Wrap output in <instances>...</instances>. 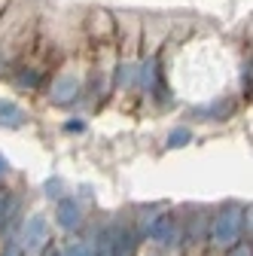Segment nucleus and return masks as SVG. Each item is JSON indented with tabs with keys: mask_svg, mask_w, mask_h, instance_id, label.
<instances>
[{
	"mask_svg": "<svg viewBox=\"0 0 253 256\" xmlns=\"http://www.w3.org/2000/svg\"><path fill=\"white\" fill-rule=\"evenodd\" d=\"M241 241L250 244V208L226 204V208L214 210L208 220V244L204 247L210 253H226Z\"/></svg>",
	"mask_w": 253,
	"mask_h": 256,
	"instance_id": "nucleus-1",
	"label": "nucleus"
},
{
	"mask_svg": "<svg viewBox=\"0 0 253 256\" xmlns=\"http://www.w3.org/2000/svg\"><path fill=\"white\" fill-rule=\"evenodd\" d=\"M134 229L140 235V241H150L152 247H159L165 253H174L180 244V216L162 208L144 210V216L134 220Z\"/></svg>",
	"mask_w": 253,
	"mask_h": 256,
	"instance_id": "nucleus-2",
	"label": "nucleus"
},
{
	"mask_svg": "<svg viewBox=\"0 0 253 256\" xmlns=\"http://www.w3.org/2000/svg\"><path fill=\"white\" fill-rule=\"evenodd\" d=\"M12 238L18 241V247H22L24 256H40V250L49 244V222H46V216L43 214L24 216Z\"/></svg>",
	"mask_w": 253,
	"mask_h": 256,
	"instance_id": "nucleus-3",
	"label": "nucleus"
},
{
	"mask_svg": "<svg viewBox=\"0 0 253 256\" xmlns=\"http://www.w3.org/2000/svg\"><path fill=\"white\" fill-rule=\"evenodd\" d=\"M208 220H210V214H204V210L180 220V244H177V250L183 256H192L196 250H202L208 244Z\"/></svg>",
	"mask_w": 253,
	"mask_h": 256,
	"instance_id": "nucleus-4",
	"label": "nucleus"
},
{
	"mask_svg": "<svg viewBox=\"0 0 253 256\" xmlns=\"http://www.w3.org/2000/svg\"><path fill=\"white\" fill-rule=\"evenodd\" d=\"M110 241H113V256H138V250L144 244L134 222H125V220L110 222Z\"/></svg>",
	"mask_w": 253,
	"mask_h": 256,
	"instance_id": "nucleus-5",
	"label": "nucleus"
},
{
	"mask_svg": "<svg viewBox=\"0 0 253 256\" xmlns=\"http://www.w3.org/2000/svg\"><path fill=\"white\" fill-rule=\"evenodd\" d=\"M82 82H80V76H74V74H61V76H55L52 82H49V101L55 104V107H70V104H76L80 98H82Z\"/></svg>",
	"mask_w": 253,
	"mask_h": 256,
	"instance_id": "nucleus-6",
	"label": "nucleus"
},
{
	"mask_svg": "<svg viewBox=\"0 0 253 256\" xmlns=\"http://www.w3.org/2000/svg\"><path fill=\"white\" fill-rule=\"evenodd\" d=\"M22 220H24V202L18 192H6L4 202H0V238H12L16 229L22 226Z\"/></svg>",
	"mask_w": 253,
	"mask_h": 256,
	"instance_id": "nucleus-7",
	"label": "nucleus"
},
{
	"mask_svg": "<svg viewBox=\"0 0 253 256\" xmlns=\"http://www.w3.org/2000/svg\"><path fill=\"white\" fill-rule=\"evenodd\" d=\"M55 222L64 232H76L80 226H82V208H80V202L76 198H58V204H55Z\"/></svg>",
	"mask_w": 253,
	"mask_h": 256,
	"instance_id": "nucleus-8",
	"label": "nucleus"
},
{
	"mask_svg": "<svg viewBox=\"0 0 253 256\" xmlns=\"http://www.w3.org/2000/svg\"><path fill=\"white\" fill-rule=\"evenodd\" d=\"M232 113H235V101H229V98H216V101L202 104V107L192 110V116L202 119V122H223V119L232 116Z\"/></svg>",
	"mask_w": 253,
	"mask_h": 256,
	"instance_id": "nucleus-9",
	"label": "nucleus"
},
{
	"mask_svg": "<svg viewBox=\"0 0 253 256\" xmlns=\"http://www.w3.org/2000/svg\"><path fill=\"white\" fill-rule=\"evenodd\" d=\"M138 86L144 88V92H156L162 86V76H159V58L156 55H150V58H144L140 64H138Z\"/></svg>",
	"mask_w": 253,
	"mask_h": 256,
	"instance_id": "nucleus-10",
	"label": "nucleus"
},
{
	"mask_svg": "<svg viewBox=\"0 0 253 256\" xmlns=\"http://www.w3.org/2000/svg\"><path fill=\"white\" fill-rule=\"evenodd\" d=\"M24 110L16 104V101H10V98H0V125L4 128H22L24 125Z\"/></svg>",
	"mask_w": 253,
	"mask_h": 256,
	"instance_id": "nucleus-11",
	"label": "nucleus"
},
{
	"mask_svg": "<svg viewBox=\"0 0 253 256\" xmlns=\"http://www.w3.org/2000/svg\"><path fill=\"white\" fill-rule=\"evenodd\" d=\"M113 86L116 88L138 86V61H119L116 64V74H113Z\"/></svg>",
	"mask_w": 253,
	"mask_h": 256,
	"instance_id": "nucleus-12",
	"label": "nucleus"
},
{
	"mask_svg": "<svg viewBox=\"0 0 253 256\" xmlns=\"http://www.w3.org/2000/svg\"><path fill=\"white\" fill-rule=\"evenodd\" d=\"M12 82H16L18 88L34 92V88H40V82H43V70H37V68H22V70L12 76Z\"/></svg>",
	"mask_w": 253,
	"mask_h": 256,
	"instance_id": "nucleus-13",
	"label": "nucleus"
},
{
	"mask_svg": "<svg viewBox=\"0 0 253 256\" xmlns=\"http://www.w3.org/2000/svg\"><path fill=\"white\" fill-rule=\"evenodd\" d=\"M186 144H192V128H186V125H177L174 132L168 134V140H165L168 150H180V146H186Z\"/></svg>",
	"mask_w": 253,
	"mask_h": 256,
	"instance_id": "nucleus-14",
	"label": "nucleus"
},
{
	"mask_svg": "<svg viewBox=\"0 0 253 256\" xmlns=\"http://www.w3.org/2000/svg\"><path fill=\"white\" fill-rule=\"evenodd\" d=\"M58 250H61V256H94L88 241H68L64 247H58Z\"/></svg>",
	"mask_w": 253,
	"mask_h": 256,
	"instance_id": "nucleus-15",
	"label": "nucleus"
},
{
	"mask_svg": "<svg viewBox=\"0 0 253 256\" xmlns=\"http://www.w3.org/2000/svg\"><path fill=\"white\" fill-rule=\"evenodd\" d=\"M0 256H24V253H22V247H18L16 238H6V241H4V250H0Z\"/></svg>",
	"mask_w": 253,
	"mask_h": 256,
	"instance_id": "nucleus-16",
	"label": "nucleus"
},
{
	"mask_svg": "<svg viewBox=\"0 0 253 256\" xmlns=\"http://www.w3.org/2000/svg\"><path fill=\"white\" fill-rule=\"evenodd\" d=\"M226 256H253V250H250L247 241H241V244H235L232 250H226Z\"/></svg>",
	"mask_w": 253,
	"mask_h": 256,
	"instance_id": "nucleus-17",
	"label": "nucleus"
},
{
	"mask_svg": "<svg viewBox=\"0 0 253 256\" xmlns=\"http://www.w3.org/2000/svg\"><path fill=\"white\" fill-rule=\"evenodd\" d=\"M6 171H10V162H6V156L0 152V177H6Z\"/></svg>",
	"mask_w": 253,
	"mask_h": 256,
	"instance_id": "nucleus-18",
	"label": "nucleus"
},
{
	"mask_svg": "<svg viewBox=\"0 0 253 256\" xmlns=\"http://www.w3.org/2000/svg\"><path fill=\"white\" fill-rule=\"evenodd\" d=\"M68 132H82V122H68Z\"/></svg>",
	"mask_w": 253,
	"mask_h": 256,
	"instance_id": "nucleus-19",
	"label": "nucleus"
},
{
	"mask_svg": "<svg viewBox=\"0 0 253 256\" xmlns=\"http://www.w3.org/2000/svg\"><path fill=\"white\" fill-rule=\"evenodd\" d=\"M4 196H6V189H4V186H0V202H4Z\"/></svg>",
	"mask_w": 253,
	"mask_h": 256,
	"instance_id": "nucleus-20",
	"label": "nucleus"
}]
</instances>
